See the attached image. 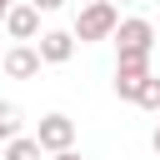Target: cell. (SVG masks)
I'll return each mask as SVG.
<instances>
[{
  "label": "cell",
  "mask_w": 160,
  "mask_h": 160,
  "mask_svg": "<svg viewBox=\"0 0 160 160\" xmlns=\"http://www.w3.org/2000/svg\"><path fill=\"white\" fill-rule=\"evenodd\" d=\"M115 25H120V10H115L110 0H90V5L75 10L70 35H75V45H100V40L115 35Z\"/></svg>",
  "instance_id": "cell-1"
},
{
  "label": "cell",
  "mask_w": 160,
  "mask_h": 160,
  "mask_svg": "<svg viewBox=\"0 0 160 160\" xmlns=\"http://www.w3.org/2000/svg\"><path fill=\"white\" fill-rule=\"evenodd\" d=\"M110 40H115V60H150L155 55V25L145 15H125Z\"/></svg>",
  "instance_id": "cell-2"
},
{
  "label": "cell",
  "mask_w": 160,
  "mask_h": 160,
  "mask_svg": "<svg viewBox=\"0 0 160 160\" xmlns=\"http://www.w3.org/2000/svg\"><path fill=\"white\" fill-rule=\"evenodd\" d=\"M35 145H40V155H60V150H75V120H70L65 110H50V115H40Z\"/></svg>",
  "instance_id": "cell-3"
},
{
  "label": "cell",
  "mask_w": 160,
  "mask_h": 160,
  "mask_svg": "<svg viewBox=\"0 0 160 160\" xmlns=\"http://www.w3.org/2000/svg\"><path fill=\"white\" fill-rule=\"evenodd\" d=\"M5 35L15 40V45H35V35H40V10L35 5H25V0H15L10 10H5Z\"/></svg>",
  "instance_id": "cell-4"
},
{
  "label": "cell",
  "mask_w": 160,
  "mask_h": 160,
  "mask_svg": "<svg viewBox=\"0 0 160 160\" xmlns=\"http://www.w3.org/2000/svg\"><path fill=\"white\" fill-rule=\"evenodd\" d=\"M35 55H40V65H65L75 55V35L70 30H40L35 35Z\"/></svg>",
  "instance_id": "cell-5"
},
{
  "label": "cell",
  "mask_w": 160,
  "mask_h": 160,
  "mask_svg": "<svg viewBox=\"0 0 160 160\" xmlns=\"http://www.w3.org/2000/svg\"><path fill=\"white\" fill-rule=\"evenodd\" d=\"M0 75H10V80H35V75H40L35 45H10V50L0 55Z\"/></svg>",
  "instance_id": "cell-6"
},
{
  "label": "cell",
  "mask_w": 160,
  "mask_h": 160,
  "mask_svg": "<svg viewBox=\"0 0 160 160\" xmlns=\"http://www.w3.org/2000/svg\"><path fill=\"white\" fill-rule=\"evenodd\" d=\"M145 75H150V60H115V95L135 105V95H140Z\"/></svg>",
  "instance_id": "cell-7"
},
{
  "label": "cell",
  "mask_w": 160,
  "mask_h": 160,
  "mask_svg": "<svg viewBox=\"0 0 160 160\" xmlns=\"http://www.w3.org/2000/svg\"><path fill=\"white\" fill-rule=\"evenodd\" d=\"M15 135H25V110L15 100H0V145L15 140Z\"/></svg>",
  "instance_id": "cell-8"
},
{
  "label": "cell",
  "mask_w": 160,
  "mask_h": 160,
  "mask_svg": "<svg viewBox=\"0 0 160 160\" xmlns=\"http://www.w3.org/2000/svg\"><path fill=\"white\" fill-rule=\"evenodd\" d=\"M0 160H45V155H40V145H35V135H15V140H5V150H0Z\"/></svg>",
  "instance_id": "cell-9"
},
{
  "label": "cell",
  "mask_w": 160,
  "mask_h": 160,
  "mask_svg": "<svg viewBox=\"0 0 160 160\" xmlns=\"http://www.w3.org/2000/svg\"><path fill=\"white\" fill-rule=\"evenodd\" d=\"M135 105H140V110H150V115H160V75H155V70L145 75V85H140Z\"/></svg>",
  "instance_id": "cell-10"
},
{
  "label": "cell",
  "mask_w": 160,
  "mask_h": 160,
  "mask_svg": "<svg viewBox=\"0 0 160 160\" xmlns=\"http://www.w3.org/2000/svg\"><path fill=\"white\" fill-rule=\"evenodd\" d=\"M25 5H35V10H40V15H55V10H60V5H65V0H25Z\"/></svg>",
  "instance_id": "cell-11"
},
{
  "label": "cell",
  "mask_w": 160,
  "mask_h": 160,
  "mask_svg": "<svg viewBox=\"0 0 160 160\" xmlns=\"http://www.w3.org/2000/svg\"><path fill=\"white\" fill-rule=\"evenodd\" d=\"M45 160H85L80 150H60V155H45Z\"/></svg>",
  "instance_id": "cell-12"
},
{
  "label": "cell",
  "mask_w": 160,
  "mask_h": 160,
  "mask_svg": "<svg viewBox=\"0 0 160 160\" xmlns=\"http://www.w3.org/2000/svg\"><path fill=\"white\" fill-rule=\"evenodd\" d=\"M150 150L160 155V115H155V130H150Z\"/></svg>",
  "instance_id": "cell-13"
},
{
  "label": "cell",
  "mask_w": 160,
  "mask_h": 160,
  "mask_svg": "<svg viewBox=\"0 0 160 160\" xmlns=\"http://www.w3.org/2000/svg\"><path fill=\"white\" fill-rule=\"evenodd\" d=\"M10 5H15V0H0V20H5V10H10Z\"/></svg>",
  "instance_id": "cell-14"
},
{
  "label": "cell",
  "mask_w": 160,
  "mask_h": 160,
  "mask_svg": "<svg viewBox=\"0 0 160 160\" xmlns=\"http://www.w3.org/2000/svg\"><path fill=\"white\" fill-rule=\"evenodd\" d=\"M110 5H115V10H120V5H135V0H110Z\"/></svg>",
  "instance_id": "cell-15"
}]
</instances>
